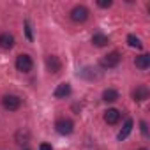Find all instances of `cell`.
<instances>
[{
  "instance_id": "cell-11",
  "label": "cell",
  "mask_w": 150,
  "mask_h": 150,
  "mask_svg": "<svg viewBox=\"0 0 150 150\" xmlns=\"http://www.w3.org/2000/svg\"><path fill=\"white\" fill-rule=\"evenodd\" d=\"M71 94V85L69 83H62L55 88V97H67Z\"/></svg>"
},
{
  "instance_id": "cell-14",
  "label": "cell",
  "mask_w": 150,
  "mask_h": 150,
  "mask_svg": "<svg viewBox=\"0 0 150 150\" xmlns=\"http://www.w3.org/2000/svg\"><path fill=\"white\" fill-rule=\"evenodd\" d=\"M92 42H94L96 46L103 48V46H106V44L110 42V39H108V35H104V34H94V37H92Z\"/></svg>"
},
{
  "instance_id": "cell-10",
  "label": "cell",
  "mask_w": 150,
  "mask_h": 150,
  "mask_svg": "<svg viewBox=\"0 0 150 150\" xmlns=\"http://www.w3.org/2000/svg\"><path fill=\"white\" fill-rule=\"evenodd\" d=\"M134 64H136V67H138V69H148V65H150V55L143 53V55L136 57Z\"/></svg>"
},
{
  "instance_id": "cell-19",
  "label": "cell",
  "mask_w": 150,
  "mask_h": 150,
  "mask_svg": "<svg viewBox=\"0 0 150 150\" xmlns=\"http://www.w3.org/2000/svg\"><path fill=\"white\" fill-rule=\"evenodd\" d=\"M39 150H51V145H48V143H41Z\"/></svg>"
},
{
  "instance_id": "cell-3",
  "label": "cell",
  "mask_w": 150,
  "mask_h": 150,
  "mask_svg": "<svg viewBox=\"0 0 150 150\" xmlns=\"http://www.w3.org/2000/svg\"><path fill=\"white\" fill-rule=\"evenodd\" d=\"M2 104H4V108H6V110H9V111H16V110L21 106V99H20L18 96L7 94V96H4V97H2Z\"/></svg>"
},
{
  "instance_id": "cell-12",
  "label": "cell",
  "mask_w": 150,
  "mask_h": 150,
  "mask_svg": "<svg viewBox=\"0 0 150 150\" xmlns=\"http://www.w3.org/2000/svg\"><path fill=\"white\" fill-rule=\"evenodd\" d=\"M131 131H132V120L131 118H127L125 120V124H124V127H122V131L118 132V139L122 141V139H125L129 134H131Z\"/></svg>"
},
{
  "instance_id": "cell-9",
  "label": "cell",
  "mask_w": 150,
  "mask_h": 150,
  "mask_svg": "<svg viewBox=\"0 0 150 150\" xmlns=\"http://www.w3.org/2000/svg\"><path fill=\"white\" fill-rule=\"evenodd\" d=\"M14 46V37L11 34H0V48H4V50H11Z\"/></svg>"
},
{
  "instance_id": "cell-18",
  "label": "cell",
  "mask_w": 150,
  "mask_h": 150,
  "mask_svg": "<svg viewBox=\"0 0 150 150\" xmlns=\"http://www.w3.org/2000/svg\"><path fill=\"white\" fill-rule=\"evenodd\" d=\"M111 0H99V2H97V6L99 7H103V9H106V7H111Z\"/></svg>"
},
{
  "instance_id": "cell-1",
  "label": "cell",
  "mask_w": 150,
  "mask_h": 150,
  "mask_svg": "<svg viewBox=\"0 0 150 150\" xmlns=\"http://www.w3.org/2000/svg\"><path fill=\"white\" fill-rule=\"evenodd\" d=\"M55 129H57L58 134H64V136L65 134H71L74 131V122L71 118H60V120H57Z\"/></svg>"
},
{
  "instance_id": "cell-5",
  "label": "cell",
  "mask_w": 150,
  "mask_h": 150,
  "mask_svg": "<svg viewBox=\"0 0 150 150\" xmlns=\"http://www.w3.org/2000/svg\"><path fill=\"white\" fill-rule=\"evenodd\" d=\"M120 53L118 51H111V53H108L103 60H101V65L103 67H108V69H111V67H117L118 64H120Z\"/></svg>"
},
{
  "instance_id": "cell-17",
  "label": "cell",
  "mask_w": 150,
  "mask_h": 150,
  "mask_svg": "<svg viewBox=\"0 0 150 150\" xmlns=\"http://www.w3.org/2000/svg\"><path fill=\"white\" fill-rule=\"evenodd\" d=\"M25 34H27V39H28V41L34 39V37H32V28H30V23H28V21H25Z\"/></svg>"
},
{
  "instance_id": "cell-22",
  "label": "cell",
  "mask_w": 150,
  "mask_h": 150,
  "mask_svg": "<svg viewBox=\"0 0 150 150\" xmlns=\"http://www.w3.org/2000/svg\"><path fill=\"white\" fill-rule=\"evenodd\" d=\"M25 150H28V148H25Z\"/></svg>"
},
{
  "instance_id": "cell-7",
  "label": "cell",
  "mask_w": 150,
  "mask_h": 150,
  "mask_svg": "<svg viewBox=\"0 0 150 150\" xmlns=\"http://www.w3.org/2000/svg\"><path fill=\"white\" fill-rule=\"evenodd\" d=\"M118 120H120V111H118V110L110 108V110L104 111V122H106V124L115 125V124H118Z\"/></svg>"
},
{
  "instance_id": "cell-21",
  "label": "cell",
  "mask_w": 150,
  "mask_h": 150,
  "mask_svg": "<svg viewBox=\"0 0 150 150\" xmlns=\"http://www.w3.org/2000/svg\"><path fill=\"white\" fill-rule=\"evenodd\" d=\"M139 150H146V148H139Z\"/></svg>"
},
{
  "instance_id": "cell-2",
  "label": "cell",
  "mask_w": 150,
  "mask_h": 150,
  "mask_svg": "<svg viewBox=\"0 0 150 150\" xmlns=\"http://www.w3.org/2000/svg\"><path fill=\"white\" fill-rule=\"evenodd\" d=\"M88 18V9L85 6H76V7H72L71 11V20L72 21H76V23H83L87 21Z\"/></svg>"
},
{
  "instance_id": "cell-4",
  "label": "cell",
  "mask_w": 150,
  "mask_h": 150,
  "mask_svg": "<svg viewBox=\"0 0 150 150\" xmlns=\"http://www.w3.org/2000/svg\"><path fill=\"white\" fill-rule=\"evenodd\" d=\"M32 65H34V62H32V58L28 57V55H18V58H16V69L18 71H21V72H30L32 71Z\"/></svg>"
},
{
  "instance_id": "cell-13",
  "label": "cell",
  "mask_w": 150,
  "mask_h": 150,
  "mask_svg": "<svg viewBox=\"0 0 150 150\" xmlns=\"http://www.w3.org/2000/svg\"><path fill=\"white\" fill-rule=\"evenodd\" d=\"M117 99H118V92H117V90L106 88V90L103 92V101H106V103H115Z\"/></svg>"
},
{
  "instance_id": "cell-16",
  "label": "cell",
  "mask_w": 150,
  "mask_h": 150,
  "mask_svg": "<svg viewBox=\"0 0 150 150\" xmlns=\"http://www.w3.org/2000/svg\"><path fill=\"white\" fill-rule=\"evenodd\" d=\"M127 44H129L131 48H136V50H139V48H141V41H139L136 35H132V34H129V35H127Z\"/></svg>"
},
{
  "instance_id": "cell-6",
  "label": "cell",
  "mask_w": 150,
  "mask_h": 150,
  "mask_svg": "<svg viewBox=\"0 0 150 150\" xmlns=\"http://www.w3.org/2000/svg\"><path fill=\"white\" fill-rule=\"evenodd\" d=\"M46 65H48V71L53 72V74H57V72L62 69V62H60V58L55 57V55H50V57L46 58Z\"/></svg>"
},
{
  "instance_id": "cell-8",
  "label": "cell",
  "mask_w": 150,
  "mask_h": 150,
  "mask_svg": "<svg viewBox=\"0 0 150 150\" xmlns=\"http://www.w3.org/2000/svg\"><path fill=\"white\" fill-rule=\"evenodd\" d=\"M132 99H134L136 103H141V101L148 99V88H146L145 85H139V87H136V90L132 92Z\"/></svg>"
},
{
  "instance_id": "cell-20",
  "label": "cell",
  "mask_w": 150,
  "mask_h": 150,
  "mask_svg": "<svg viewBox=\"0 0 150 150\" xmlns=\"http://www.w3.org/2000/svg\"><path fill=\"white\" fill-rule=\"evenodd\" d=\"M139 127H141V132L146 136V132H148V131H146V124H145V122H141V124H139Z\"/></svg>"
},
{
  "instance_id": "cell-15",
  "label": "cell",
  "mask_w": 150,
  "mask_h": 150,
  "mask_svg": "<svg viewBox=\"0 0 150 150\" xmlns=\"http://www.w3.org/2000/svg\"><path fill=\"white\" fill-rule=\"evenodd\" d=\"M28 139H30V132L28 131H25V129H20L18 132H16V141L18 143H28Z\"/></svg>"
}]
</instances>
